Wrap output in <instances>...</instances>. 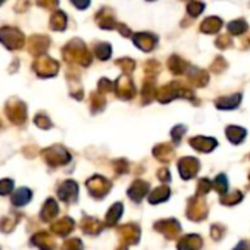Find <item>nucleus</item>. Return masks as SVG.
Returning <instances> with one entry per match:
<instances>
[{"label":"nucleus","mask_w":250,"mask_h":250,"mask_svg":"<svg viewBox=\"0 0 250 250\" xmlns=\"http://www.w3.org/2000/svg\"><path fill=\"white\" fill-rule=\"evenodd\" d=\"M0 42H2L9 50H18L22 49L25 44L24 34L14 27H2L0 28Z\"/></svg>","instance_id":"nucleus-1"},{"label":"nucleus","mask_w":250,"mask_h":250,"mask_svg":"<svg viewBox=\"0 0 250 250\" xmlns=\"http://www.w3.org/2000/svg\"><path fill=\"white\" fill-rule=\"evenodd\" d=\"M6 115L15 125H22L27 119L25 104L20 99H11L6 104Z\"/></svg>","instance_id":"nucleus-2"},{"label":"nucleus","mask_w":250,"mask_h":250,"mask_svg":"<svg viewBox=\"0 0 250 250\" xmlns=\"http://www.w3.org/2000/svg\"><path fill=\"white\" fill-rule=\"evenodd\" d=\"M155 231L161 232L164 237H167L168 240H174L178 237V234L181 232V225L177 219L169 218V219H161L158 222H155L153 225Z\"/></svg>","instance_id":"nucleus-3"},{"label":"nucleus","mask_w":250,"mask_h":250,"mask_svg":"<svg viewBox=\"0 0 250 250\" xmlns=\"http://www.w3.org/2000/svg\"><path fill=\"white\" fill-rule=\"evenodd\" d=\"M187 218L194 221V222H200L205 221L208 216V206L205 203V200L193 197L188 200V206H187Z\"/></svg>","instance_id":"nucleus-4"},{"label":"nucleus","mask_w":250,"mask_h":250,"mask_svg":"<svg viewBox=\"0 0 250 250\" xmlns=\"http://www.w3.org/2000/svg\"><path fill=\"white\" fill-rule=\"evenodd\" d=\"M122 244H137L140 241V227L137 224H124L118 229Z\"/></svg>","instance_id":"nucleus-5"},{"label":"nucleus","mask_w":250,"mask_h":250,"mask_svg":"<svg viewBox=\"0 0 250 250\" xmlns=\"http://www.w3.org/2000/svg\"><path fill=\"white\" fill-rule=\"evenodd\" d=\"M43 158L44 161L52 165V167H59V165H65L69 162V155L66 150H63L62 147L56 146V147H49L43 152Z\"/></svg>","instance_id":"nucleus-6"},{"label":"nucleus","mask_w":250,"mask_h":250,"mask_svg":"<svg viewBox=\"0 0 250 250\" xmlns=\"http://www.w3.org/2000/svg\"><path fill=\"white\" fill-rule=\"evenodd\" d=\"M87 188L90 194L96 199H102L110 190V183L103 177H93L87 181Z\"/></svg>","instance_id":"nucleus-7"},{"label":"nucleus","mask_w":250,"mask_h":250,"mask_svg":"<svg viewBox=\"0 0 250 250\" xmlns=\"http://www.w3.org/2000/svg\"><path fill=\"white\" fill-rule=\"evenodd\" d=\"M33 246H36V247H39L40 250H55L56 249V241H55V238L49 234V232H46V231H40V232H37V234H34L33 237H31V241H30Z\"/></svg>","instance_id":"nucleus-8"},{"label":"nucleus","mask_w":250,"mask_h":250,"mask_svg":"<svg viewBox=\"0 0 250 250\" xmlns=\"http://www.w3.org/2000/svg\"><path fill=\"white\" fill-rule=\"evenodd\" d=\"M58 196L62 202H66V203H72L77 200L78 197V186L75 181H65L59 190H58Z\"/></svg>","instance_id":"nucleus-9"},{"label":"nucleus","mask_w":250,"mask_h":250,"mask_svg":"<svg viewBox=\"0 0 250 250\" xmlns=\"http://www.w3.org/2000/svg\"><path fill=\"white\" fill-rule=\"evenodd\" d=\"M203 247V238L197 234H187L177 243V250H200Z\"/></svg>","instance_id":"nucleus-10"},{"label":"nucleus","mask_w":250,"mask_h":250,"mask_svg":"<svg viewBox=\"0 0 250 250\" xmlns=\"http://www.w3.org/2000/svg\"><path fill=\"white\" fill-rule=\"evenodd\" d=\"M34 71L40 77H52L58 71V63L49 58H42L34 62Z\"/></svg>","instance_id":"nucleus-11"},{"label":"nucleus","mask_w":250,"mask_h":250,"mask_svg":"<svg viewBox=\"0 0 250 250\" xmlns=\"http://www.w3.org/2000/svg\"><path fill=\"white\" fill-rule=\"evenodd\" d=\"M74 227H75L74 221L71 218L65 216V218H61L59 221L53 222L52 227H50V229L53 231V234L61 235V237H65V235H68L74 229Z\"/></svg>","instance_id":"nucleus-12"},{"label":"nucleus","mask_w":250,"mask_h":250,"mask_svg":"<svg viewBox=\"0 0 250 250\" xmlns=\"http://www.w3.org/2000/svg\"><path fill=\"white\" fill-rule=\"evenodd\" d=\"M81 229H83V232H85L88 235H96L103 229V224L97 218L84 216L81 221Z\"/></svg>","instance_id":"nucleus-13"},{"label":"nucleus","mask_w":250,"mask_h":250,"mask_svg":"<svg viewBox=\"0 0 250 250\" xmlns=\"http://www.w3.org/2000/svg\"><path fill=\"white\" fill-rule=\"evenodd\" d=\"M147 190H149V184H147V183H145V181H136V183L130 187L128 196H130L131 200H134L136 203H139V202L143 200V197L146 196Z\"/></svg>","instance_id":"nucleus-14"},{"label":"nucleus","mask_w":250,"mask_h":250,"mask_svg":"<svg viewBox=\"0 0 250 250\" xmlns=\"http://www.w3.org/2000/svg\"><path fill=\"white\" fill-rule=\"evenodd\" d=\"M58 213H59V208H58V203L55 202V199H47L46 203H44L43 208H42L40 218H42V221H44V222H50Z\"/></svg>","instance_id":"nucleus-15"},{"label":"nucleus","mask_w":250,"mask_h":250,"mask_svg":"<svg viewBox=\"0 0 250 250\" xmlns=\"http://www.w3.org/2000/svg\"><path fill=\"white\" fill-rule=\"evenodd\" d=\"M47 46H49V40L44 36H34L30 40V52L36 56L43 53L47 49Z\"/></svg>","instance_id":"nucleus-16"},{"label":"nucleus","mask_w":250,"mask_h":250,"mask_svg":"<svg viewBox=\"0 0 250 250\" xmlns=\"http://www.w3.org/2000/svg\"><path fill=\"white\" fill-rule=\"evenodd\" d=\"M197 162L194 159H184L181 164H180V171H181V177L188 180V178H193L197 172Z\"/></svg>","instance_id":"nucleus-17"},{"label":"nucleus","mask_w":250,"mask_h":250,"mask_svg":"<svg viewBox=\"0 0 250 250\" xmlns=\"http://www.w3.org/2000/svg\"><path fill=\"white\" fill-rule=\"evenodd\" d=\"M31 197H33L31 190L27 188V187H22V188H20V190H17L14 193V196H12V205L18 206V208L20 206H25L31 200Z\"/></svg>","instance_id":"nucleus-18"},{"label":"nucleus","mask_w":250,"mask_h":250,"mask_svg":"<svg viewBox=\"0 0 250 250\" xmlns=\"http://www.w3.org/2000/svg\"><path fill=\"white\" fill-rule=\"evenodd\" d=\"M122 210H124L122 203H115V205L107 210L104 224H106L107 227H115V225H116V222L119 221L121 215H122Z\"/></svg>","instance_id":"nucleus-19"},{"label":"nucleus","mask_w":250,"mask_h":250,"mask_svg":"<svg viewBox=\"0 0 250 250\" xmlns=\"http://www.w3.org/2000/svg\"><path fill=\"white\" fill-rule=\"evenodd\" d=\"M169 194H171V191H169L168 187H159V188H156V190L149 196V202H150L152 205L162 203V202H165V200L169 199Z\"/></svg>","instance_id":"nucleus-20"},{"label":"nucleus","mask_w":250,"mask_h":250,"mask_svg":"<svg viewBox=\"0 0 250 250\" xmlns=\"http://www.w3.org/2000/svg\"><path fill=\"white\" fill-rule=\"evenodd\" d=\"M18 222H20V216L18 215L3 216L2 219H0V231H2V232H12Z\"/></svg>","instance_id":"nucleus-21"},{"label":"nucleus","mask_w":250,"mask_h":250,"mask_svg":"<svg viewBox=\"0 0 250 250\" xmlns=\"http://www.w3.org/2000/svg\"><path fill=\"white\" fill-rule=\"evenodd\" d=\"M241 199H243V194L240 191H234V193H231L228 196H222L221 197V203L225 205V206H234L238 202H241Z\"/></svg>","instance_id":"nucleus-22"},{"label":"nucleus","mask_w":250,"mask_h":250,"mask_svg":"<svg viewBox=\"0 0 250 250\" xmlns=\"http://www.w3.org/2000/svg\"><path fill=\"white\" fill-rule=\"evenodd\" d=\"M61 250H84V246L80 238H69L62 244Z\"/></svg>","instance_id":"nucleus-23"},{"label":"nucleus","mask_w":250,"mask_h":250,"mask_svg":"<svg viewBox=\"0 0 250 250\" xmlns=\"http://www.w3.org/2000/svg\"><path fill=\"white\" fill-rule=\"evenodd\" d=\"M225 235V227L221 225V224H213L210 227V237L215 240V241H219L222 240V237Z\"/></svg>","instance_id":"nucleus-24"},{"label":"nucleus","mask_w":250,"mask_h":250,"mask_svg":"<svg viewBox=\"0 0 250 250\" xmlns=\"http://www.w3.org/2000/svg\"><path fill=\"white\" fill-rule=\"evenodd\" d=\"M65 24H66V21H65V17L62 12H58L53 15V18H52V28L53 30H63Z\"/></svg>","instance_id":"nucleus-25"},{"label":"nucleus","mask_w":250,"mask_h":250,"mask_svg":"<svg viewBox=\"0 0 250 250\" xmlns=\"http://www.w3.org/2000/svg\"><path fill=\"white\" fill-rule=\"evenodd\" d=\"M14 190V181L12 180H0V196H6Z\"/></svg>","instance_id":"nucleus-26"},{"label":"nucleus","mask_w":250,"mask_h":250,"mask_svg":"<svg viewBox=\"0 0 250 250\" xmlns=\"http://www.w3.org/2000/svg\"><path fill=\"white\" fill-rule=\"evenodd\" d=\"M215 188L221 193V194H224L225 191H227V178L224 177V175H219L216 180H215Z\"/></svg>","instance_id":"nucleus-27"},{"label":"nucleus","mask_w":250,"mask_h":250,"mask_svg":"<svg viewBox=\"0 0 250 250\" xmlns=\"http://www.w3.org/2000/svg\"><path fill=\"white\" fill-rule=\"evenodd\" d=\"M34 121H36V124L39 125L40 128H49L50 125H52V124H50V121H49L44 115H37Z\"/></svg>","instance_id":"nucleus-28"},{"label":"nucleus","mask_w":250,"mask_h":250,"mask_svg":"<svg viewBox=\"0 0 250 250\" xmlns=\"http://www.w3.org/2000/svg\"><path fill=\"white\" fill-rule=\"evenodd\" d=\"M209 188H210L209 181H208V180H202V181L199 183V187H197V194H199V196H203V194L208 193Z\"/></svg>","instance_id":"nucleus-29"},{"label":"nucleus","mask_w":250,"mask_h":250,"mask_svg":"<svg viewBox=\"0 0 250 250\" xmlns=\"http://www.w3.org/2000/svg\"><path fill=\"white\" fill-rule=\"evenodd\" d=\"M234 250H250V241L249 240H241L235 247Z\"/></svg>","instance_id":"nucleus-30"},{"label":"nucleus","mask_w":250,"mask_h":250,"mask_svg":"<svg viewBox=\"0 0 250 250\" xmlns=\"http://www.w3.org/2000/svg\"><path fill=\"white\" fill-rule=\"evenodd\" d=\"M37 3L44 8H52V6H56L58 0H37Z\"/></svg>","instance_id":"nucleus-31"},{"label":"nucleus","mask_w":250,"mask_h":250,"mask_svg":"<svg viewBox=\"0 0 250 250\" xmlns=\"http://www.w3.org/2000/svg\"><path fill=\"white\" fill-rule=\"evenodd\" d=\"M27 6H28V3H27V0H20V2H18V5L15 6V11L24 12V11L27 9Z\"/></svg>","instance_id":"nucleus-32"},{"label":"nucleus","mask_w":250,"mask_h":250,"mask_svg":"<svg viewBox=\"0 0 250 250\" xmlns=\"http://www.w3.org/2000/svg\"><path fill=\"white\" fill-rule=\"evenodd\" d=\"M116 250H127V244H121Z\"/></svg>","instance_id":"nucleus-33"},{"label":"nucleus","mask_w":250,"mask_h":250,"mask_svg":"<svg viewBox=\"0 0 250 250\" xmlns=\"http://www.w3.org/2000/svg\"><path fill=\"white\" fill-rule=\"evenodd\" d=\"M3 2H5V0H0V5H2V3H3Z\"/></svg>","instance_id":"nucleus-34"}]
</instances>
